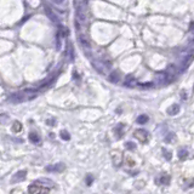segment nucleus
<instances>
[{"label": "nucleus", "instance_id": "a211bd4d", "mask_svg": "<svg viewBox=\"0 0 194 194\" xmlns=\"http://www.w3.org/2000/svg\"><path fill=\"white\" fill-rule=\"evenodd\" d=\"M60 135H61V137L64 140V141H68L69 138H70V136H69V134L66 131V130H62L61 132H60Z\"/></svg>", "mask_w": 194, "mask_h": 194}, {"label": "nucleus", "instance_id": "f257e3e1", "mask_svg": "<svg viewBox=\"0 0 194 194\" xmlns=\"http://www.w3.org/2000/svg\"><path fill=\"white\" fill-rule=\"evenodd\" d=\"M28 192L33 193V194H37V193H49V192H50V188L44 187V186H41V184H40V186L32 184V186H29Z\"/></svg>", "mask_w": 194, "mask_h": 194}, {"label": "nucleus", "instance_id": "39448f33", "mask_svg": "<svg viewBox=\"0 0 194 194\" xmlns=\"http://www.w3.org/2000/svg\"><path fill=\"white\" fill-rule=\"evenodd\" d=\"M92 64H93V67L97 72H100L101 74H104L106 73V69H107V64L106 63H103L101 61H92Z\"/></svg>", "mask_w": 194, "mask_h": 194}, {"label": "nucleus", "instance_id": "0eeeda50", "mask_svg": "<svg viewBox=\"0 0 194 194\" xmlns=\"http://www.w3.org/2000/svg\"><path fill=\"white\" fill-rule=\"evenodd\" d=\"M26 175H27V171H24V170H23V171H18L12 177L11 182L12 183H18V182H21V181H23L24 179H26Z\"/></svg>", "mask_w": 194, "mask_h": 194}, {"label": "nucleus", "instance_id": "2eb2a0df", "mask_svg": "<svg viewBox=\"0 0 194 194\" xmlns=\"http://www.w3.org/2000/svg\"><path fill=\"white\" fill-rule=\"evenodd\" d=\"M158 182L161 184V186H166V184H169V182H170V176H167V175H163L160 177V180H158Z\"/></svg>", "mask_w": 194, "mask_h": 194}, {"label": "nucleus", "instance_id": "9b49d317", "mask_svg": "<svg viewBox=\"0 0 194 194\" xmlns=\"http://www.w3.org/2000/svg\"><path fill=\"white\" fill-rule=\"evenodd\" d=\"M180 112V106L179 104H172L170 108H167V114L170 115H176Z\"/></svg>", "mask_w": 194, "mask_h": 194}, {"label": "nucleus", "instance_id": "f3484780", "mask_svg": "<svg viewBox=\"0 0 194 194\" xmlns=\"http://www.w3.org/2000/svg\"><path fill=\"white\" fill-rule=\"evenodd\" d=\"M187 155H188V152L186 150V148L180 149V152H179V157H180V159H181V160L186 159V158H187Z\"/></svg>", "mask_w": 194, "mask_h": 194}, {"label": "nucleus", "instance_id": "423d86ee", "mask_svg": "<svg viewBox=\"0 0 194 194\" xmlns=\"http://www.w3.org/2000/svg\"><path fill=\"white\" fill-rule=\"evenodd\" d=\"M64 169H66L64 164L60 163V164H55V165H51V166H47L46 171H49V172H62Z\"/></svg>", "mask_w": 194, "mask_h": 194}, {"label": "nucleus", "instance_id": "4be33fe9", "mask_svg": "<svg viewBox=\"0 0 194 194\" xmlns=\"http://www.w3.org/2000/svg\"><path fill=\"white\" fill-rule=\"evenodd\" d=\"M52 1H53L55 4H58V5H61V4H63V3H64V0H52Z\"/></svg>", "mask_w": 194, "mask_h": 194}, {"label": "nucleus", "instance_id": "6ab92c4d", "mask_svg": "<svg viewBox=\"0 0 194 194\" xmlns=\"http://www.w3.org/2000/svg\"><path fill=\"white\" fill-rule=\"evenodd\" d=\"M163 153H164V155H165V159L171 160V157H172L171 152H169V150H166V149H163Z\"/></svg>", "mask_w": 194, "mask_h": 194}, {"label": "nucleus", "instance_id": "6e6552de", "mask_svg": "<svg viewBox=\"0 0 194 194\" xmlns=\"http://www.w3.org/2000/svg\"><path fill=\"white\" fill-rule=\"evenodd\" d=\"M155 79H157V83L159 85H164V84L167 83L166 79H169V74H167V73H158Z\"/></svg>", "mask_w": 194, "mask_h": 194}, {"label": "nucleus", "instance_id": "1a4fd4ad", "mask_svg": "<svg viewBox=\"0 0 194 194\" xmlns=\"http://www.w3.org/2000/svg\"><path fill=\"white\" fill-rule=\"evenodd\" d=\"M124 85L127 86V87H130V89H132V87H136L137 85H138V83H137V80H136L132 75H130V77H127V78H126Z\"/></svg>", "mask_w": 194, "mask_h": 194}, {"label": "nucleus", "instance_id": "20e7f679", "mask_svg": "<svg viewBox=\"0 0 194 194\" xmlns=\"http://www.w3.org/2000/svg\"><path fill=\"white\" fill-rule=\"evenodd\" d=\"M45 12H46V15H47V17L50 18V21L51 22H53V23H58V16L55 13V11L52 10V9H50L49 6H45Z\"/></svg>", "mask_w": 194, "mask_h": 194}, {"label": "nucleus", "instance_id": "ddd939ff", "mask_svg": "<svg viewBox=\"0 0 194 194\" xmlns=\"http://www.w3.org/2000/svg\"><path fill=\"white\" fill-rule=\"evenodd\" d=\"M148 120H149V118H148V115H146V114H142V115H140L138 118H137V124H140V125H143V124H147L148 123Z\"/></svg>", "mask_w": 194, "mask_h": 194}, {"label": "nucleus", "instance_id": "7ed1b4c3", "mask_svg": "<svg viewBox=\"0 0 194 194\" xmlns=\"http://www.w3.org/2000/svg\"><path fill=\"white\" fill-rule=\"evenodd\" d=\"M112 160H113V164L115 166H120L121 163H123V153L120 150H113L112 152Z\"/></svg>", "mask_w": 194, "mask_h": 194}, {"label": "nucleus", "instance_id": "f03ea898", "mask_svg": "<svg viewBox=\"0 0 194 194\" xmlns=\"http://www.w3.org/2000/svg\"><path fill=\"white\" fill-rule=\"evenodd\" d=\"M134 136L136 137L137 140H138L141 143H146L148 141V134L146 130H143V129H138V130H136Z\"/></svg>", "mask_w": 194, "mask_h": 194}, {"label": "nucleus", "instance_id": "4468645a", "mask_svg": "<svg viewBox=\"0 0 194 194\" xmlns=\"http://www.w3.org/2000/svg\"><path fill=\"white\" fill-rule=\"evenodd\" d=\"M29 140H30V142H33V143H35V144L40 143V137H39L38 134H35V132H30V134H29Z\"/></svg>", "mask_w": 194, "mask_h": 194}, {"label": "nucleus", "instance_id": "dca6fc26", "mask_svg": "<svg viewBox=\"0 0 194 194\" xmlns=\"http://www.w3.org/2000/svg\"><path fill=\"white\" fill-rule=\"evenodd\" d=\"M21 130H22V124L18 123V121H15L13 126H12V131L13 132H20Z\"/></svg>", "mask_w": 194, "mask_h": 194}, {"label": "nucleus", "instance_id": "9d476101", "mask_svg": "<svg viewBox=\"0 0 194 194\" xmlns=\"http://www.w3.org/2000/svg\"><path fill=\"white\" fill-rule=\"evenodd\" d=\"M80 44H82V46H83V49H85V51H90V41H89V40L85 38V37H80Z\"/></svg>", "mask_w": 194, "mask_h": 194}, {"label": "nucleus", "instance_id": "412c9836", "mask_svg": "<svg viewBox=\"0 0 194 194\" xmlns=\"http://www.w3.org/2000/svg\"><path fill=\"white\" fill-rule=\"evenodd\" d=\"M91 183H92V177H91V176H87V177H86V184L90 186Z\"/></svg>", "mask_w": 194, "mask_h": 194}, {"label": "nucleus", "instance_id": "aec40b11", "mask_svg": "<svg viewBox=\"0 0 194 194\" xmlns=\"http://www.w3.org/2000/svg\"><path fill=\"white\" fill-rule=\"evenodd\" d=\"M126 147H127L129 149H135L136 146H135V143H132V142H127V143H126Z\"/></svg>", "mask_w": 194, "mask_h": 194}, {"label": "nucleus", "instance_id": "f8f14e48", "mask_svg": "<svg viewBox=\"0 0 194 194\" xmlns=\"http://www.w3.org/2000/svg\"><path fill=\"white\" fill-rule=\"evenodd\" d=\"M108 80L110 83H118L119 82V73L118 72H113L108 75Z\"/></svg>", "mask_w": 194, "mask_h": 194}]
</instances>
